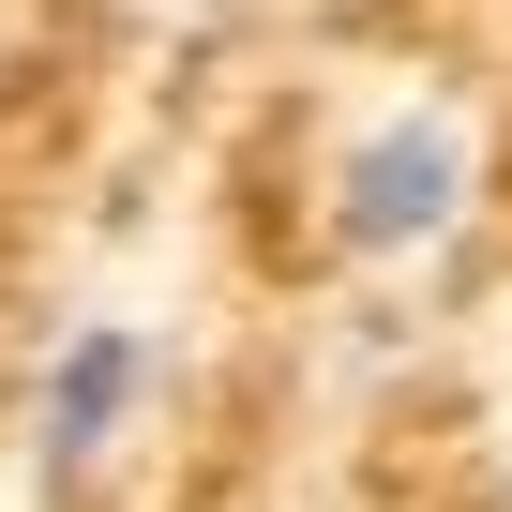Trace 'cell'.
Returning <instances> with one entry per match:
<instances>
[{
	"label": "cell",
	"mask_w": 512,
	"mask_h": 512,
	"mask_svg": "<svg viewBox=\"0 0 512 512\" xmlns=\"http://www.w3.org/2000/svg\"><path fill=\"white\" fill-rule=\"evenodd\" d=\"M452 211H467V151H452V121H377V136L347 151V181H332L347 256H437Z\"/></svg>",
	"instance_id": "6da1fadb"
},
{
	"label": "cell",
	"mask_w": 512,
	"mask_h": 512,
	"mask_svg": "<svg viewBox=\"0 0 512 512\" xmlns=\"http://www.w3.org/2000/svg\"><path fill=\"white\" fill-rule=\"evenodd\" d=\"M151 332L136 317H91V332H61V362H46V422H31V452H46V482L76 497L121 437H136V407H151Z\"/></svg>",
	"instance_id": "7a4b0ae2"
}]
</instances>
